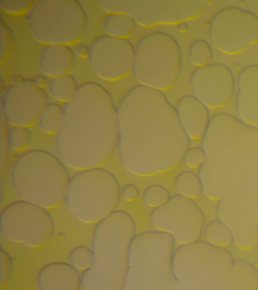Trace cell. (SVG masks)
<instances>
[{
	"mask_svg": "<svg viewBox=\"0 0 258 290\" xmlns=\"http://www.w3.org/2000/svg\"><path fill=\"white\" fill-rule=\"evenodd\" d=\"M117 108V149L127 171L153 176L170 171L182 161L191 139L163 91L139 84Z\"/></svg>",
	"mask_w": 258,
	"mask_h": 290,
	"instance_id": "1",
	"label": "cell"
},
{
	"mask_svg": "<svg viewBox=\"0 0 258 290\" xmlns=\"http://www.w3.org/2000/svg\"><path fill=\"white\" fill-rule=\"evenodd\" d=\"M63 108L54 140L57 157L78 170L101 167L117 148V108L112 95L99 83L86 82Z\"/></svg>",
	"mask_w": 258,
	"mask_h": 290,
	"instance_id": "2",
	"label": "cell"
},
{
	"mask_svg": "<svg viewBox=\"0 0 258 290\" xmlns=\"http://www.w3.org/2000/svg\"><path fill=\"white\" fill-rule=\"evenodd\" d=\"M136 232L134 218L121 210L97 223L92 241L93 263L81 275L84 289H123L130 246Z\"/></svg>",
	"mask_w": 258,
	"mask_h": 290,
	"instance_id": "3",
	"label": "cell"
},
{
	"mask_svg": "<svg viewBox=\"0 0 258 290\" xmlns=\"http://www.w3.org/2000/svg\"><path fill=\"white\" fill-rule=\"evenodd\" d=\"M65 165L48 151L29 150L13 163L11 185L21 199L46 209L54 208L64 201L71 179Z\"/></svg>",
	"mask_w": 258,
	"mask_h": 290,
	"instance_id": "4",
	"label": "cell"
},
{
	"mask_svg": "<svg viewBox=\"0 0 258 290\" xmlns=\"http://www.w3.org/2000/svg\"><path fill=\"white\" fill-rule=\"evenodd\" d=\"M175 241L159 230L136 234L130 248L124 290H164L179 285L173 270Z\"/></svg>",
	"mask_w": 258,
	"mask_h": 290,
	"instance_id": "5",
	"label": "cell"
},
{
	"mask_svg": "<svg viewBox=\"0 0 258 290\" xmlns=\"http://www.w3.org/2000/svg\"><path fill=\"white\" fill-rule=\"evenodd\" d=\"M121 189L116 177L101 167L79 170L71 177L64 202L79 221L97 224L116 210Z\"/></svg>",
	"mask_w": 258,
	"mask_h": 290,
	"instance_id": "6",
	"label": "cell"
},
{
	"mask_svg": "<svg viewBox=\"0 0 258 290\" xmlns=\"http://www.w3.org/2000/svg\"><path fill=\"white\" fill-rule=\"evenodd\" d=\"M26 20L33 37L44 44L76 43L88 25V14L78 0L35 1Z\"/></svg>",
	"mask_w": 258,
	"mask_h": 290,
	"instance_id": "7",
	"label": "cell"
},
{
	"mask_svg": "<svg viewBox=\"0 0 258 290\" xmlns=\"http://www.w3.org/2000/svg\"><path fill=\"white\" fill-rule=\"evenodd\" d=\"M182 68L180 45L169 34L150 33L135 47L133 73L140 85L162 91L170 89L178 80Z\"/></svg>",
	"mask_w": 258,
	"mask_h": 290,
	"instance_id": "8",
	"label": "cell"
},
{
	"mask_svg": "<svg viewBox=\"0 0 258 290\" xmlns=\"http://www.w3.org/2000/svg\"><path fill=\"white\" fill-rule=\"evenodd\" d=\"M233 261L226 249L199 239L175 249L173 270L179 286L211 287L224 282V274L227 277Z\"/></svg>",
	"mask_w": 258,
	"mask_h": 290,
	"instance_id": "9",
	"label": "cell"
},
{
	"mask_svg": "<svg viewBox=\"0 0 258 290\" xmlns=\"http://www.w3.org/2000/svg\"><path fill=\"white\" fill-rule=\"evenodd\" d=\"M108 13H124L137 23L152 26L172 24L199 17L209 5L207 0H99Z\"/></svg>",
	"mask_w": 258,
	"mask_h": 290,
	"instance_id": "10",
	"label": "cell"
},
{
	"mask_svg": "<svg viewBox=\"0 0 258 290\" xmlns=\"http://www.w3.org/2000/svg\"><path fill=\"white\" fill-rule=\"evenodd\" d=\"M54 223L47 209L21 199L2 211L1 231L7 240L31 248L45 244L51 238Z\"/></svg>",
	"mask_w": 258,
	"mask_h": 290,
	"instance_id": "11",
	"label": "cell"
},
{
	"mask_svg": "<svg viewBox=\"0 0 258 290\" xmlns=\"http://www.w3.org/2000/svg\"><path fill=\"white\" fill-rule=\"evenodd\" d=\"M208 32L218 50L239 54L258 43V15L239 7H226L213 17Z\"/></svg>",
	"mask_w": 258,
	"mask_h": 290,
	"instance_id": "12",
	"label": "cell"
},
{
	"mask_svg": "<svg viewBox=\"0 0 258 290\" xmlns=\"http://www.w3.org/2000/svg\"><path fill=\"white\" fill-rule=\"evenodd\" d=\"M158 230L170 234L175 242L185 244L199 240L205 226L203 211L193 200L179 194L172 195L150 215Z\"/></svg>",
	"mask_w": 258,
	"mask_h": 290,
	"instance_id": "13",
	"label": "cell"
},
{
	"mask_svg": "<svg viewBox=\"0 0 258 290\" xmlns=\"http://www.w3.org/2000/svg\"><path fill=\"white\" fill-rule=\"evenodd\" d=\"M88 58L91 68L99 78L118 81L133 72L135 48L127 39L102 35L90 44Z\"/></svg>",
	"mask_w": 258,
	"mask_h": 290,
	"instance_id": "14",
	"label": "cell"
},
{
	"mask_svg": "<svg viewBox=\"0 0 258 290\" xmlns=\"http://www.w3.org/2000/svg\"><path fill=\"white\" fill-rule=\"evenodd\" d=\"M48 100L45 90L32 79L24 78L18 83H12L2 94L5 119L12 125L29 127L37 121Z\"/></svg>",
	"mask_w": 258,
	"mask_h": 290,
	"instance_id": "15",
	"label": "cell"
},
{
	"mask_svg": "<svg viewBox=\"0 0 258 290\" xmlns=\"http://www.w3.org/2000/svg\"><path fill=\"white\" fill-rule=\"evenodd\" d=\"M194 95L209 109H221L232 99L236 89L233 71L221 63L197 67L190 78Z\"/></svg>",
	"mask_w": 258,
	"mask_h": 290,
	"instance_id": "16",
	"label": "cell"
},
{
	"mask_svg": "<svg viewBox=\"0 0 258 290\" xmlns=\"http://www.w3.org/2000/svg\"><path fill=\"white\" fill-rule=\"evenodd\" d=\"M236 110L243 122L258 128V64L246 65L239 72Z\"/></svg>",
	"mask_w": 258,
	"mask_h": 290,
	"instance_id": "17",
	"label": "cell"
},
{
	"mask_svg": "<svg viewBox=\"0 0 258 290\" xmlns=\"http://www.w3.org/2000/svg\"><path fill=\"white\" fill-rule=\"evenodd\" d=\"M176 109L180 123L190 138L202 139L211 118L209 108L195 96L188 94L179 99Z\"/></svg>",
	"mask_w": 258,
	"mask_h": 290,
	"instance_id": "18",
	"label": "cell"
},
{
	"mask_svg": "<svg viewBox=\"0 0 258 290\" xmlns=\"http://www.w3.org/2000/svg\"><path fill=\"white\" fill-rule=\"evenodd\" d=\"M37 284L41 290H78L82 286V278L79 270L70 263L51 262L39 270Z\"/></svg>",
	"mask_w": 258,
	"mask_h": 290,
	"instance_id": "19",
	"label": "cell"
},
{
	"mask_svg": "<svg viewBox=\"0 0 258 290\" xmlns=\"http://www.w3.org/2000/svg\"><path fill=\"white\" fill-rule=\"evenodd\" d=\"M76 56L70 45L44 44L39 56V66L49 78L70 74L75 64Z\"/></svg>",
	"mask_w": 258,
	"mask_h": 290,
	"instance_id": "20",
	"label": "cell"
},
{
	"mask_svg": "<svg viewBox=\"0 0 258 290\" xmlns=\"http://www.w3.org/2000/svg\"><path fill=\"white\" fill-rule=\"evenodd\" d=\"M136 24L132 17L124 13H108L103 21L106 34L120 38L127 39L132 35Z\"/></svg>",
	"mask_w": 258,
	"mask_h": 290,
	"instance_id": "21",
	"label": "cell"
},
{
	"mask_svg": "<svg viewBox=\"0 0 258 290\" xmlns=\"http://www.w3.org/2000/svg\"><path fill=\"white\" fill-rule=\"evenodd\" d=\"M46 86L54 99L65 103L73 97L79 87L76 78L71 74L49 78Z\"/></svg>",
	"mask_w": 258,
	"mask_h": 290,
	"instance_id": "22",
	"label": "cell"
},
{
	"mask_svg": "<svg viewBox=\"0 0 258 290\" xmlns=\"http://www.w3.org/2000/svg\"><path fill=\"white\" fill-rule=\"evenodd\" d=\"M227 282L234 285L251 286L252 289L258 286V272L250 263L243 260H234Z\"/></svg>",
	"mask_w": 258,
	"mask_h": 290,
	"instance_id": "23",
	"label": "cell"
},
{
	"mask_svg": "<svg viewBox=\"0 0 258 290\" xmlns=\"http://www.w3.org/2000/svg\"><path fill=\"white\" fill-rule=\"evenodd\" d=\"M203 234L206 241L219 248H227L234 242L231 230L220 220H213L205 225Z\"/></svg>",
	"mask_w": 258,
	"mask_h": 290,
	"instance_id": "24",
	"label": "cell"
},
{
	"mask_svg": "<svg viewBox=\"0 0 258 290\" xmlns=\"http://www.w3.org/2000/svg\"><path fill=\"white\" fill-rule=\"evenodd\" d=\"M63 116V106L56 102H48L40 113L37 121L43 132L56 135L61 127Z\"/></svg>",
	"mask_w": 258,
	"mask_h": 290,
	"instance_id": "25",
	"label": "cell"
},
{
	"mask_svg": "<svg viewBox=\"0 0 258 290\" xmlns=\"http://www.w3.org/2000/svg\"><path fill=\"white\" fill-rule=\"evenodd\" d=\"M175 186L178 194L191 199L200 197L203 193L199 174L190 170L183 171L176 176Z\"/></svg>",
	"mask_w": 258,
	"mask_h": 290,
	"instance_id": "26",
	"label": "cell"
},
{
	"mask_svg": "<svg viewBox=\"0 0 258 290\" xmlns=\"http://www.w3.org/2000/svg\"><path fill=\"white\" fill-rule=\"evenodd\" d=\"M190 62L198 67L210 63L213 50L210 44L203 39L195 40L190 45L188 53Z\"/></svg>",
	"mask_w": 258,
	"mask_h": 290,
	"instance_id": "27",
	"label": "cell"
},
{
	"mask_svg": "<svg viewBox=\"0 0 258 290\" xmlns=\"http://www.w3.org/2000/svg\"><path fill=\"white\" fill-rule=\"evenodd\" d=\"M32 134L29 127L12 125L7 132V140L11 149L21 151L31 143Z\"/></svg>",
	"mask_w": 258,
	"mask_h": 290,
	"instance_id": "28",
	"label": "cell"
},
{
	"mask_svg": "<svg viewBox=\"0 0 258 290\" xmlns=\"http://www.w3.org/2000/svg\"><path fill=\"white\" fill-rule=\"evenodd\" d=\"M92 249L79 245L73 248L69 255L70 263L78 270L85 271L90 268L94 261Z\"/></svg>",
	"mask_w": 258,
	"mask_h": 290,
	"instance_id": "29",
	"label": "cell"
},
{
	"mask_svg": "<svg viewBox=\"0 0 258 290\" xmlns=\"http://www.w3.org/2000/svg\"><path fill=\"white\" fill-rule=\"evenodd\" d=\"M171 196L166 187L159 184H154L146 187L143 199L147 205L156 208L166 203Z\"/></svg>",
	"mask_w": 258,
	"mask_h": 290,
	"instance_id": "30",
	"label": "cell"
},
{
	"mask_svg": "<svg viewBox=\"0 0 258 290\" xmlns=\"http://www.w3.org/2000/svg\"><path fill=\"white\" fill-rule=\"evenodd\" d=\"M35 1L31 0H1V7L11 14H22L28 12Z\"/></svg>",
	"mask_w": 258,
	"mask_h": 290,
	"instance_id": "31",
	"label": "cell"
},
{
	"mask_svg": "<svg viewBox=\"0 0 258 290\" xmlns=\"http://www.w3.org/2000/svg\"><path fill=\"white\" fill-rule=\"evenodd\" d=\"M206 153L202 147L189 148L185 152L182 160L190 168H199L205 162Z\"/></svg>",
	"mask_w": 258,
	"mask_h": 290,
	"instance_id": "32",
	"label": "cell"
},
{
	"mask_svg": "<svg viewBox=\"0 0 258 290\" xmlns=\"http://www.w3.org/2000/svg\"><path fill=\"white\" fill-rule=\"evenodd\" d=\"M1 59L5 58L10 52L14 41V32L2 18L1 19Z\"/></svg>",
	"mask_w": 258,
	"mask_h": 290,
	"instance_id": "33",
	"label": "cell"
},
{
	"mask_svg": "<svg viewBox=\"0 0 258 290\" xmlns=\"http://www.w3.org/2000/svg\"><path fill=\"white\" fill-rule=\"evenodd\" d=\"M13 269V260L8 253L1 247V281L3 286L9 279Z\"/></svg>",
	"mask_w": 258,
	"mask_h": 290,
	"instance_id": "34",
	"label": "cell"
},
{
	"mask_svg": "<svg viewBox=\"0 0 258 290\" xmlns=\"http://www.w3.org/2000/svg\"><path fill=\"white\" fill-rule=\"evenodd\" d=\"M141 192L139 187L134 184H127L121 189V197L126 201H136L140 196Z\"/></svg>",
	"mask_w": 258,
	"mask_h": 290,
	"instance_id": "35",
	"label": "cell"
},
{
	"mask_svg": "<svg viewBox=\"0 0 258 290\" xmlns=\"http://www.w3.org/2000/svg\"><path fill=\"white\" fill-rule=\"evenodd\" d=\"M74 50L76 55L82 57H88L89 52V46L84 44H79L76 46Z\"/></svg>",
	"mask_w": 258,
	"mask_h": 290,
	"instance_id": "36",
	"label": "cell"
},
{
	"mask_svg": "<svg viewBox=\"0 0 258 290\" xmlns=\"http://www.w3.org/2000/svg\"><path fill=\"white\" fill-rule=\"evenodd\" d=\"M36 84L40 87H43L44 86H47L48 83L49 78L47 77L44 75H37L32 79Z\"/></svg>",
	"mask_w": 258,
	"mask_h": 290,
	"instance_id": "37",
	"label": "cell"
}]
</instances>
